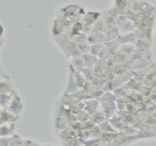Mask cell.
I'll list each match as a JSON object with an SVG mask.
<instances>
[{"label": "cell", "instance_id": "obj_1", "mask_svg": "<svg viewBox=\"0 0 156 146\" xmlns=\"http://www.w3.org/2000/svg\"><path fill=\"white\" fill-rule=\"evenodd\" d=\"M5 138V137H1ZM7 140V143H5V145H40V143L36 142V141L23 138V136L18 135V134H11L10 137L5 138Z\"/></svg>", "mask_w": 156, "mask_h": 146}]
</instances>
